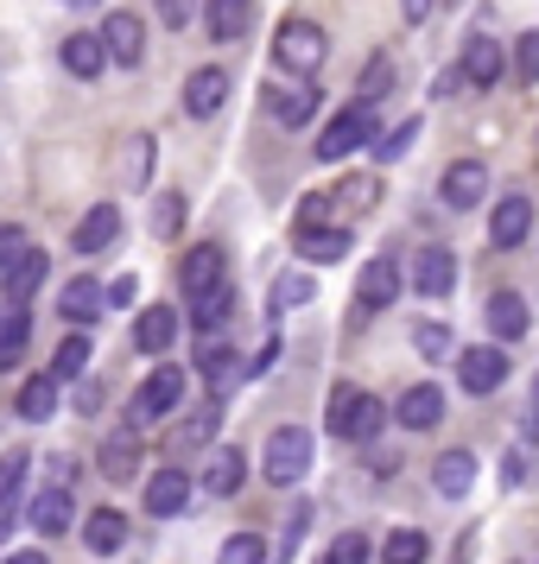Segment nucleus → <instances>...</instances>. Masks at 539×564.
I'll return each mask as SVG.
<instances>
[{
  "instance_id": "f257e3e1",
  "label": "nucleus",
  "mask_w": 539,
  "mask_h": 564,
  "mask_svg": "<svg viewBox=\"0 0 539 564\" xmlns=\"http://www.w3.org/2000/svg\"><path fill=\"white\" fill-rule=\"evenodd\" d=\"M387 425V406L375 400V393H362V387H336L331 400H324V432L336 437V444H368V437Z\"/></svg>"
},
{
  "instance_id": "f03ea898",
  "label": "nucleus",
  "mask_w": 539,
  "mask_h": 564,
  "mask_svg": "<svg viewBox=\"0 0 539 564\" xmlns=\"http://www.w3.org/2000/svg\"><path fill=\"white\" fill-rule=\"evenodd\" d=\"M273 57H280V70H292V77H317L324 57H331V39H324V26H311V20H285L280 39H273Z\"/></svg>"
},
{
  "instance_id": "7ed1b4c3",
  "label": "nucleus",
  "mask_w": 539,
  "mask_h": 564,
  "mask_svg": "<svg viewBox=\"0 0 539 564\" xmlns=\"http://www.w3.org/2000/svg\"><path fill=\"white\" fill-rule=\"evenodd\" d=\"M184 400V368L179 361H165V368H153L147 381L133 387V406H128V425H147V419H165V412Z\"/></svg>"
},
{
  "instance_id": "20e7f679",
  "label": "nucleus",
  "mask_w": 539,
  "mask_h": 564,
  "mask_svg": "<svg viewBox=\"0 0 539 564\" xmlns=\"http://www.w3.org/2000/svg\"><path fill=\"white\" fill-rule=\"evenodd\" d=\"M260 469H267V482H273V488H292L311 469V432H299V425L273 432V437H267V457H260Z\"/></svg>"
},
{
  "instance_id": "39448f33",
  "label": "nucleus",
  "mask_w": 539,
  "mask_h": 564,
  "mask_svg": "<svg viewBox=\"0 0 539 564\" xmlns=\"http://www.w3.org/2000/svg\"><path fill=\"white\" fill-rule=\"evenodd\" d=\"M362 140H375V121H368V102H349L336 121H324V133H317V159L336 165V159L356 153Z\"/></svg>"
},
{
  "instance_id": "423d86ee",
  "label": "nucleus",
  "mask_w": 539,
  "mask_h": 564,
  "mask_svg": "<svg viewBox=\"0 0 539 564\" xmlns=\"http://www.w3.org/2000/svg\"><path fill=\"white\" fill-rule=\"evenodd\" d=\"M457 381H463V393L488 400L495 387L508 381V349H502V343H483V349H470V356L457 361Z\"/></svg>"
},
{
  "instance_id": "0eeeda50",
  "label": "nucleus",
  "mask_w": 539,
  "mask_h": 564,
  "mask_svg": "<svg viewBox=\"0 0 539 564\" xmlns=\"http://www.w3.org/2000/svg\"><path fill=\"white\" fill-rule=\"evenodd\" d=\"M502 77H508V52H502V39L476 32V39L463 45V83H470V89H495Z\"/></svg>"
},
{
  "instance_id": "6e6552de",
  "label": "nucleus",
  "mask_w": 539,
  "mask_h": 564,
  "mask_svg": "<svg viewBox=\"0 0 539 564\" xmlns=\"http://www.w3.org/2000/svg\"><path fill=\"white\" fill-rule=\"evenodd\" d=\"M103 45H108V64L133 70V64L147 57V26H140V13H108L103 20Z\"/></svg>"
},
{
  "instance_id": "1a4fd4ad",
  "label": "nucleus",
  "mask_w": 539,
  "mask_h": 564,
  "mask_svg": "<svg viewBox=\"0 0 539 564\" xmlns=\"http://www.w3.org/2000/svg\"><path fill=\"white\" fill-rule=\"evenodd\" d=\"M255 20H260L255 0H209V7H204V26H209V39H216V45L248 39V32H255Z\"/></svg>"
},
{
  "instance_id": "9d476101",
  "label": "nucleus",
  "mask_w": 539,
  "mask_h": 564,
  "mask_svg": "<svg viewBox=\"0 0 539 564\" xmlns=\"http://www.w3.org/2000/svg\"><path fill=\"white\" fill-rule=\"evenodd\" d=\"M96 463H103L108 482H133V469L147 463V444H140V425H128V432L103 437V451H96Z\"/></svg>"
},
{
  "instance_id": "9b49d317",
  "label": "nucleus",
  "mask_w": 539,
  "mask_h": 564,
  "mask_svg": "<svg viewBox=\"0 0 539 564\" xmlns=\"http://www.w3.org/2000/svg\"><path fill=\"white\" fill-rule=\"evenodd\" d=\"M451 285H457V254H451V248H419V254H412V292L444 299Z\"/></svg>"
},
{
  "instance_id": "f8f14e48",
  "label": "nucleus",
  "mask_w": 539,
  "mask_h": 564,
  "mask_svg": "<svg viewBox=\"0 0 539 564\" xmlns=\"http://www.w3.org/2000/svg\"><path fill=\"white\" fill-rule=\"evenodd\" d=\"M223 267H229V254H223L216 241H197V248L184 254V267H179L184 299H197V292H209V285H223Z\"/></svg>"
},
{
  "instance_id": "ddd939ff",
  "label": "nucleus",
  "mask_w": 539,
  "mask_h": 564,
  "mask_svg": "<svg viewBox=\"0 0 539 564\" xmlns=\"http://www.w3.org/2000/svg\"><path fill=\"white\" fill-rule=\"evenodd\" d=\"M356 299H362V311H381V305L400 299V267H394V254H375L368 267H362L356 273Z\"/></svg>"
},
{
  "instance_id": "4468645a",
  "label": "nucleus",
  "mask_w": 539,
  "mask_h": 564,
  "mask_svg": "<svg viewBox=\"0 0 539 564\" xmlns=\"http://www.w3.org/2000/svg\"><path fill=\"white\" fill-rule=\"evenodd\" d=\"M527 229H533V197H520V191H514V197H502V204H495V216H488V241H495V248H520V241H527Z\"/></svg>"
},
{
  "instance_id": "2eb2a0df",
  "label": "nucleus",
  "mask_w": 539,
  "mask_h": 564,
  "mask_svg": "<svg viewBox=\"0 0 539 564\" xmlns=\"http://www.w3.org/2000/svg\"><path fill=\"white\" fill-rule=\"evenodd\" d=\"M223 102H229V70H216V64L191 70V83H184V115L209 121V115H216Z\"/></svg>"
},
{
  "instance_id": "dca6fc26",
  "label": "nucleus",
  "mask_w": 539,
  "mask_h": 564,
  "mask_svg": "<svg viewBox=\"0 0 539 564\" xmlns=\"http://www.w3.org/2000/svg\"><path fill=\"white\" fill-rule=\"evenodd\" d=\"M26 513H32V533H39V539H64V533H71V488H64V482L39 488Z\"/></svg>"
},
{
  "instance_id": "f3484780",
  "label": "nucleus",
  "mask_w": 539,
  "mask_h": 564,
  "mask_svg": "<svg viewBox=\"0 0 539 564\" xmlns=\"http://www.w3.org/2000/svg\"><path fill=\"white\" fill-rule=\"evenodd\" d=\"M438 191H444V204H451V209H476V204L488 197V165H476V159H457V165L444 172V184H438Z\"/></svg>"
},
{
  "instance_id": "a211bd4d",
  "label": "nucleus",
  "mask_w": 539,
  "mask_h": 564,
  "mask_svg": "<svg viewBox=\"0 0 539 564\" xmlns=\"http://www.w3.org/2000/svg\"><path fill=\"white\" fill-rule=\"evenodd\" d=\"M45 273H52L45 248H26V254H20L13 267H7V273H0V292H7V305H26L32 292L45 285Z\"/></svg>"
},
{
  "instance_id": "6ab92c4d",
  "label": "nucleus",
  "mask_w": 539,
  "mask_h": 564,
  "mask_svg": "<svg viewBox=\"0 0 539 564\" xmlns=\"http://www.w3.org/2000/svg\"><path fill=\"white\" fill-rule=\"evenodd\" d=\"M179 343V311L172 305H147L133 317V349H147V356H165Z\"/></svg>"
},
{
  "instance_id": "aec40b11",
  "label": "nucleus",
  "mask_w": 539,
  "mask_h": 564,
  "mask_svg": "<svg viewBox=\"0 0 539 564\" xmlns=\"http://www.w3.org/2000/svg\"><path fill=\"white\" fill-rule=\"evenodd\" d=\"M64 70L83 83H96L108 70V45H103V32H71L64 39Z\"/></svg>"
},
{
  "instance_id": "412c9836",
  "label": "nucleus",
  "mask_w": 539,
  "mask_h": 564,
  "mask_svg": "<svg viewBox=\"0 0 539 564\" xmlns=\"http://www.w3.org/2000/svg\"><path fill=\"white\" fill-rule=\"evenodd\" d=\"M184 501H191V476H184V469H159V476H147V513H153V520L184 513Z\"/></svg>"
},
{
  "instance_id": "4be33fe9",
  "label": "nucleus",
  "mask_w": 539,
  "mask_h": 564,
  "mask_svg": "<svg viewBox=\"0 0 539 564\" xmlns=\"http://www.w3.org/2000/svg\"><path fill=\"white\" fill-rule=\"evenodd\" d=\"M115 235H121V209H115V204H96V209L77 223V241H71V248H77V254H108V248H115Z\"/></svg>"
},
{
  "instance_id": "5701e85b",
  "label": "nucleus",
  "mask_w": 539,
  "mask_h": 564,
  "mask_svg": "<svg viewBox=\"0 0 539 564\" xmlns=\"http://www.w3.org/2000/svg\"><path fill=\"white\" fill-rule=\"evenodd\" d=\"M292 248H299V254H305L311 267H324V260H343V254H349V235L331 229V223H299Z\"/></svg>"
},
{
  "instance_id": "b1692460",
  "label": "nucleus",
  "mask_w": 539,
  "mask_h": 564,
  "mask_svg": "<svg viewBox=\"0 0 539 564\" xmlns=\"http://www.w3.org/2000/svg\"><path fill=\"white\" fill-rule=\"evenodd\" d=\"M488 336L495 343H520L527 336V299L520 292H488Z\"/></svg>"
},
{
  "instance_id": "393cba45",
  "label": "nucleus",
  "mask_w": 539,
  "mask_h": 564,
  "mask_svg": "<svg viewBox=\"0 0 539 564\" xmlns=\"http://www.w3.org/2000/svg\"><path fill=\"white\" fill-rule=\"evenodd\" d=\"M394 419H400L407 432H432L438 419H444V393H438V387H407L400 406H394Z\"/></svg>"
},
{
  "instance_id": "a878e982",
  "label": "nucleus",
  "mask_w": 539,
  "mask_h": 564,
  "mask_svg": "<svg viewBox=\"0 0 539 564\" xmlns=\"http://www.w3.org/2000/svg\"><path fill=\"white\" fill-rule=\"evenodd\" d=\"M57 311L71 317V324H96L108 311V285H96V280H71L64 292H57Z\"/></svg>"
},
{
  "instance_id": "bb28decb",
  "label": "nucleus",
  "mask_w": 539,
  "mask_h": 564,
  "mask_svg": "<svg viewBox=\"0 0 539 564\" xmlns=\"http://www.w3.org/2000/svg\"><path fill=\"white\" fill-rule=\"evenodd\" d=\"M83 545H89L96 558H115V552L128 545V520H121L115 508H96L89 520H83Z\"/></svg>"
},
{
  "instance_id": "cd10ccee",
  "label": "nucleus",
  "mask_w": 539,
  "mask_h": 564,
  "mask_svg": "<svg viewBox=\"0 0 539 564\" xmlns=\"http://www.w3.org/2000/svg\"><path fill=\"white\" fill-rule=\"evenodd\" d=\"M32 343V317L26 305H0V368H20Z\"/></svg>"
},
{
  "instance_id": "c85d7f7f",
  "label": "nucleus",
  "mask_w": 539,
  "mask_h": 564,
  "mask_svg": "<svg viewBox=\"0 0 539 564\" xmlns=\"http://www.w3.org/2000/svg\"><path fill=\"white\" fill-rule=\"evenodd\" d=\"M26 469H32L26 451H7V457H0V539H7L13 513H20V482H26Z\"/></svg>"
},
{
  "instance_id": "c756f323",
  "label": "nucleus",
  "mask_w": 539,
  "mask_h": 564,
  "mask_svg": "<svg viewBox=\"0 0 539 564\" xmlns=\"http://www.w3.org/2000/svg\"><path fill=\"white\" fill-rule=\"evenodd\" d=\"M470 482H476V457H470V451H444V457L432 463L438 495H470Z\"/></svg>"
},
{
  "instance_id": "7c9ffc66",
  "label": "nucleus",
  "mask_w": 539,
  "mask_h": 564,
  "mask_svg": "<svg viewBox=\"0 0 539 564\" xmlns=\"http://www.w3.org/2000/svg\"><path fill=\"white\" fill-rule=\"evenodd\" d=\"M13 406H20L26 425H45V419L57 412V375H32V381L20 387V400H13Z\"/></svg>"
},
{
  "instance_id": "2f4dec72",
  "label": "nucleus",
  "mask_w": 539,
  "mask_h": 564,
  "mask_svg": "<svg viewBox=\"0 0 539 564\" xmlns=\"http://www.w3.org/2000/svg\"><path fill=\"white\" fill-rule=\"evenodd\" d=\"M241 476H248V463H241V451H216L204 469V495H241Z\"/></svg>"
},
{
  "instance_id": "473e14b6",
  "label": "nucleus",
  "mask_w": 539,
  "mask_h": 564,
  "mask_svg": "<svg viewBox=\"0 0 539 564\" xmlns=\"http://www.w3.org/2000/svg\"><path fill=\"white\" fill-rule=\"evenodd\" d=\"M273 115H280L285 128H305L311 115H317V89H311V83H292V89H280V96H273Z\"/></svg>"
},
{
  "instance_id": "72a5a7b5",
  "label": "nucleus",
  "mask_w": 539,
  "mask_h": 564,
  "mask_svg": "<svg viewBox=\"0 0 539 564\" xmlns=\"http://www.w3.org/2000/svg\"><path fill=\"white\" fill-rule=\"evenodd\" d=\"M83 368H89V336H83V330H71L64 343H57L52 375H57V381H83Z\"/></svg>"
},
{
  "instance_id": "f704fd0d",
  "label": "nucleus",
  "mask_w": 539,
  "mask_h": 564,
  "mask_svg": "<svg viewBox=\"0 0 539 564\" xmlns=\"http://www.w3.org/2000/svg\"><path fill=\"white\" fill-rule=\"evenodd\" d=\"M216 425H223V400L209 393V400H204L197 412H184V432H179V444H184V451H191V444H209V437H216Z\"/></svg>"
},
{
  "instance_id": "c9c22d12",
  "label": "nucleus",
  "mask_w": 539,
  "mask_h": 564,
  "mask_svg": "<svg viewBox=\"0 0 539 564\" xmlns=\"http://www.w3.org/2000/svg\"><path fill=\"white\" fill-rule=\"evenodd\" d=\"M425 552H432V539L419 533V527H400V533H387V545H381L387 564H425Z\"/></svg>"
},
{
  "instance_id": "e433bc0d",
  "label": "nucleus",
  "mask_w": 539,
  "mask_h": 564,
  "mask_svg": "<svg viewBox=\"0 0 539 564\" xmlns=\"http://www.w3.org/2000/svg\"><path fill=\"white\" fill-rule=\"evenodd\" d=\"M229 305H235L229 285H209V292H197V299H191V324H197V330H216V324L229 317Z\"/></svg>"
},
{
  "instance_id": "4c0bfd02",
  "label": "nucleus",
  "mask_w": 539,
  "mask_h": 564,
  "mask_svg": "<svg viewBox=\"0 0 539 564\" xmlns=\"http://www.w3.org/2000/svg\"><path fill=\"white\" fill-rule=\"evenodd\" d=\"M387 89H394V57L375 52L368 64H362V83H356V102H381Z\"/></svg>"
},
{
  "instance_id": "58836bf2",
  "label": "nucleus",
  "mask_w": 539,
  "mask_h": 564,
  "mask_svg": "<svg viewBox=\"0 0 539 564\" xmlns=\"http://www.w3.org/2000/svg\"><path fill=\"white\" fill-rule=\"evenodd\" d=\"M197 375H204L209 387H229V375H235V349H229V343H204V349H197Z\"/></svg>"
},
{
  "instance_id": "ea45409f",
  "label": "nucleus",
  "mask_w": 539,
  "mask_h": 564,
  "mask_svg": "<svg viewBox=\"0 0 539 564\" xmlns=\"http://www.w3.org/2000/svg\"><path fill=\"white\" fill-rule=\"evenodd\" d=\"M216 564H267V539L260 533H229L223 552H216Z\"/></svg>"
},
{
  "instance_id": "a19ab883",
  "label": "nucleus",
  "mask_w": 539,
  "mask_h": 564,
  "mask_svg": "<svg viewBox=\"0 0 539 564\" xmlns=\"http://www.w3.org/2000/svg\"><path fill=\"white\" fill-rule=\"evenodd\" d=\"M412 147H419V121H400L394 133H375V159H381V165H394V159H407Z\"/></svg>"
},
{
  "instance_id": "79ce46f5",
  "label": "nucleus",
  "mask_w": 539,
  "mask_h": 564,
  "mask_svg": "<svg viewBox=\"0 0 539 564\" xmlns=\"http://www.w3.org/2000/svg\"><path fill=\"white\" fill-rule=\"evenodd\" d=\"M514 77L539 89V32H520L514 39Z\"/></svg>"
},
{
  "instance_id": "37998d69",
  "label": "nucleus",
  "mask_w": 539,
  "mask_h": 564,
  "mask_svg": "<svg viewBox=\"0 0 539 564\" xmlns=\"http://www.w3.org/2000/svg\"><path fill=\"white\" fill-rule=\"evenodd\" d=\"M317 299V285L305 280V273H285L280 285H273V311H285V305H311Z\"/></svg>"
},
{
  "instance_id": "c03bdc74",
  "label": "nucleus",
  "mask_w": 539,
  "mask_h": 564,
  "mask_svg": "<svg viewBox=\"0 0 539 564\" xmlns=\"http://www.w3.org/2000/svg\"><path fill=\"white\" fill-rule=\"evenodd\" d=\"M368 558H375V545H368L362 533H343L331 552H324V564H368Z\"/></svg>"
},
{
  "instance_id": "a18cd8bd",
  "label": "nucleus",
  "mask_w": 539,
  "mask_h": 564,
  "mask_svg": "<svg viewBox=\"0 0 539 564\" xmlns=\"http://www.w3.org/2000/svg\"><path fill=\"white\" fill-rule=\"evenodd\" d=\"M412 349L438 361L444 349H451V330H444V324H419V330H412Z\"/></svg>"
},
{
  "instance_id": "49530a36",
  "label": "nucleus",
  "mask_w": 539,
  "mask_h": 564,
  "mask_svg": "<svg viewBox=\"0 0 539 564\" xmlns=\"http://www.w3.org/2000/svg\"><path fill=\"white\" fill-rule=\"evenodd\" d=\"M179 223H184V197H179V191H165L159 209H153V229L159 235H179Z\"/></svg>"
},
{
  "instance_id": "de8ad7c7",
  "label": "nucleus",
  "mask_w": 539,
  "mask_h": 564,
  "mask_svg": "<svg viewBox=\"0 0 539 564\" xmlns=\"http://www.w3.org/2000/svg\"><path fill=\"white\" fill-rule=\"evenodd\" d=\"M32 241H26V229H13V223H0V273H7V267H13V260L26 254Z\"/></svg>"
},
{
  "instance_id": "09e8293b",
  "label": "nucleus",
  "mask_w": 539,
  "mask_h": 564,
  "mask_svg": "<svg viewBox=\"0 0 539 564\" xmlns=\"http://www.w3.org/2000/svg\"><path fill=\"white\" fill-rule=\"evenodd\" d=\"M305 527H311V508L299 501V508H292V527H285V539H280V564H292V552H299V539H305Z\"/></svg>"
},
{
  "instance_id": "8fccbe9b",
  "label": "nucleus",
  "mask_w": 539,
  "mask_h": 564,
  "mask_svg": "<svg viewBox=\"0 0 539 564\" xmlns=\"http://www.w3.org/2000/svg\"><path fill=\"white\" fill-rule=\"evenodd\" d=\"M71 406H77L83 419H96V412H103V381H89V375H83L77 393H71Z\"/></svg>"
},
{
  "instance_id": "3c124183",
  "label": "nucleus",
  "mask_w": 539,
  "mask_h": 564,
  "mask_svg": "<svg viewBox=\"0 0 539 564\" xmlns=\"http://www.w3.org/2000/svg\"><path fill=\"white\" fill-rule=\"evenodd\" d=\"M368 204H375V178H349L343 184V209H349V216H362Z\"/></svg>"
},
{
  "instance_id": "603ef678",
  "label": "nucleus",
  "mask_w": 539,
  "mask_h": 564,
  "mask_svg": "<svg viewBox=\"0 0 539 564\" xmlns=\"http://www.w3.org/2000/svg\"><path fill=\"white\" fill-rule=\"evenodd\" d=\"M191 13H197V0H159V20H165L172 32L191 26Z\"/></svg>"
},
{
  "instance_id": "864d4df0",
  "label": "nucleus",
  "mask_w": 539,
  "mask_h": 564,
  "mask_svg": "<svg viewBox=\"0 0 539 564\" xmlns=\"http://www.w3.org/2000/svg\"><path fill=\"white\" fill-rule=\"evenodd\" d=\"M336 216V197H305L299 204V223H331Z\"/></svg>"
},
{
  "instance_id": "5fc2aeb1",
  "label": "nucleus",
  "mask_w": 539,
  "mask_h": 564,
  "mask_svg": "<svg viewBox=\"0 0 539 564\" xmlns=\"http://www.w3.org/2000/svg\"><path fill=\"white\" fill-rule=\"evenodd\" d=\"M520 437H527V444L539 437V381H533V400H527V412H520Z\"/></svg>"
},
{
  "instance_id": "6e6d98bb",
  "label": "nucleus",
  "mask_w": 539,
  "mask_h": 564,
  "mask_svg": "<svg viewBox=\"0 0 539 564\" xmlns=\"http://www.w3.org/2000/svg\"><path fill=\"white\" fill-rule=\"evenodd\" d=\"M133 292H140V280H133V273H121V280L108 285V305H133Z\"/></svg>"
},
{
  "instance_id": "4d7b16f0",
  "label": "nucleus",
  "mask_w": 539,
  "mask_h": 564,
  "mask_svg": "<svg viewBox=\"0 0 539 564\" xmlns=\"http://www.w3.org/2000/svg\"><path fill=\"white\" fill-rule=\"evenodd\" d=\"M432 89H438V96H463V89H470V83H463V64H457V70H444Z\"/></svg>"
},
{
  "instance_id": "13d9d810",
  "label": "nucleus",
  "mask_w": 539,
  "mask_h": 564,
  "mask_svg": "<svg viewBox=\"0 0 539 564\" xmlns=\"http://www.w3.org/2000/svg\"><path fill=\"white\" fill-rule=\"evenodd\" d=\"M400 13H407L412 26H425L432 20V0H400Z\"/></svg>"
},
{
  "instance_id": "bf43d9fd",
  "label": "nucleus",
  "mask_w": 539,
  "mask_h": 564,
  "mask_svg": "<svg viewBox=\"0 0 539 564\" xmlns=\"http://www.w3.org/2000/svg\"><path fill=\"white\" fill-rule=\"evenodd\" d=\"M7 564H45V552H13Z\"/></svg>"
}]
</instances>
